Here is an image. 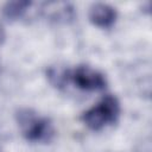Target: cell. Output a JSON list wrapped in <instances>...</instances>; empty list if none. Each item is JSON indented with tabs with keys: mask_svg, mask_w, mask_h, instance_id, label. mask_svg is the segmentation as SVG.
I'll return each instance as SVG.
<instances>
[{
	"mask_svg": "<svg viewBox=\"0 0 152 152\" xmlns=\"http://www.w3.org/2000/svg\"><path fill=\"white\" fill-rule=\"evenodd\" d=\"M120 114V103L113 95H106L97 104L82 114V121L93 131H100L107 125L114 124Z\"/></svg>",
	"mask_w": 152,
	"mask_h": 152,
	"instance_id": "1",
	"label": "cell"
},
{
	"mask_svg": "<svg viewBox=\"0 0 152 152\" xmlns=\"http://www.w3.org/2000/svg\"><path fill=\"white\" fill-rule=\"evenodd\" d=\"M17 122L23 135L30 141H49L53 135L50 120L39 116L31 109L24 108L18 110Z\"/></svg>",
	"mask_w": 152,
	"mask_h": 152,
	"instance_id": "2",
	"label": "cell"
},
{
	"mask_svg": "<svg viewBox=\"0 0 152 152\" xmlns=\"http://www.w3.org/2000/svg\"><path fill=\"white\" fill-rule=\"evenodd\" d=\"M69 81H71L77 88L89 91L102 90L107 84L103 74L89 65H78L69 72Z\"/></svg>",
	"mask_w": 152,
	"mask_h": 152,
	"instance_id": "3",
	"label": "cell"
},
{
	"mask_svg": "<svg viewBox=\"0 0 152 152\" xmlns=\"http://www.w3.org/2000/svg\"><path fill=\"white\" fill-rule=\"evenodd\" d=\"M89 20L97 27L108 28L116 19V11L108 4L97 2L89 8Z\"/></svg>",
	"mask_w": 152,
	"mask_h": 152,
	"instance_id": "4",
	"label": "cell"
},
{
	"mask_svg": "<svg viewBox=\"0 0 152 152\" xmlns=\"http://www.w3.org/2000/svg\"><path fill=\"white\" fill-rule=\"evenodd\" d=\"M31 5L32 2L30 1H11L4 6L2 14L7 20H18L27 12Z\"/></svg>",
	"mask_w": 152,
	"mask_h": 152,
	"instance_id": "5",
	"label": "cell"
},
{
	"mask_svg": "<svg viewBox=\"0 0 152 152\" xmlns=\"http://www.w3.org/2000/svg\"><path fill=\"white\" fill-rule=\"evenodd\" d=\"M5 30H4V27H2V25L0 24V45L4 43V40H5Z\"/></svg>",
	"mask_w": 152,
	"mask_h": 152,
	"instance_id": "6",
	"label": "cell"
},
{
	"mask_svg": "<svg viewBox=\"0 0 152 152\" xmlns=\"http://www.w3.org/2000/svg\"><path fill=\"white\" fill-rule=\"evenodd\" d=\"M0 152H2V151H1V150H0Z\"/></svg>",
	"mask_w": 152,
	"mask_h": 152,
	"instance_id": "7",
	"label": "cell"
}]
</instances>
